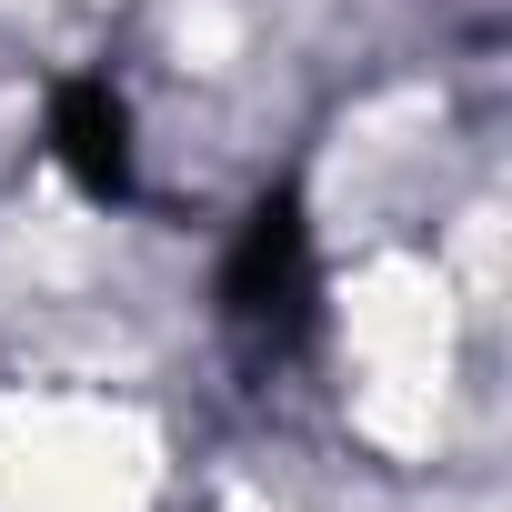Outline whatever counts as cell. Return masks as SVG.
<instances>
[{
	"label": "cell",
	"instance_id": "cell-1",
	"mask_svg": "<svg viewBox=\"0 0 512 512\" xmlns=\"http://www.w3.org/2000/svg\"><path fill=\"white\" fill-rule=\"evenodd\" d=\"M221 322L251 362H292L322 322V262H312V221L292 191H272L241 221L231 262H221Z\"/></svg>",
	"mask_w": 512,
	"mask_h": 512
},
{
	"label": "cell",
	"instance_id": "cell-2",
	"mask_svg": "<svg viewBox=\"0 0 512 512\" xmlns=\"http://www.w3.org/2000/svg\"><path fill=\"white\" fill-rule=\"evenodd\" d=\"M51 161L91 201H131L141 191V171H131V101L111 91V71H71L51 91Z\"/></svg>",
	"mask_w": 512,
	"mask_h": 512
}]
</instances>
